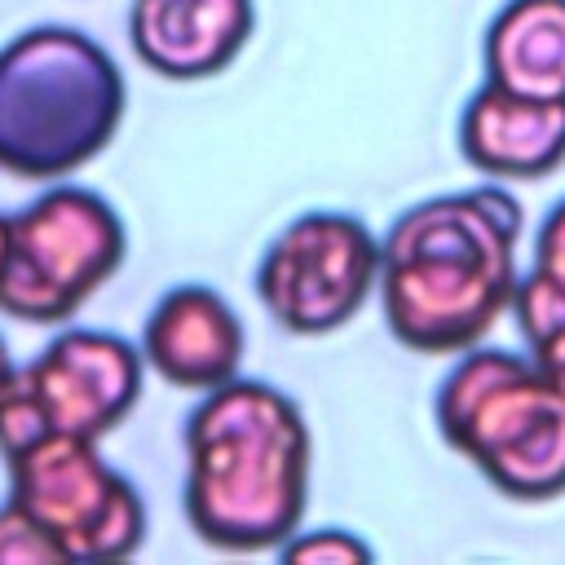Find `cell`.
I'll return each instance as SVG.
<instances>
[{"instance_id": "3957f363", "label": "cell", "mask_w": 565, "mask_h": 565, "mask_svg": "<svg viewBox=\"0 0 565 565\" xmlns=\"http://www.w3.org/2000/svg\"><path fill=\"white\" fill-rule=\"evenodd\" d=\"M124 119V75L75 26H31L0 49V172L62 181L97 159Z\"/></svg>"}, {"instance_id": "7c38bea8", "label": "cell", "mask_w": 565, "mask_h": 565, "mask_svg": "<svg viewBox=\"0 0 565 565\" xmlns=\"http://www.w3.org/2000/svg\"><path fill=\"white\" fill-rule=\"evenodd\" d=\"M486 79L565 102V0H508L486 26Z\"/></svg>"}, {"instance_id": "277c9868", "label": "cell", "mask_w": 565, "mask_h": 565, "mask_svg": "<svg viewBox=\"0 0 565 565\" xmlns=\"http://www.w3.org/2000/svg\"><path fill=\"white\" fill-rule=\"evenodd\" d=\"M437 428L499 494L543 503L565 494V393L534 358L463 349L437 388Z\"/></svg>"}, {"instance_id": "5b68a950", "label": "cell", "mask_w": 565, "mask_h": 565, "mask_svg": "<svg viewBox=\"0 0 565 565\" xmlns=\"http://www.w3.org/2000/svg\"><path fill=\"white\" fill-rule=\"evenodd\" d=\"M124 221L84 185H49L35 203L9 216V252L0 269V313L57 327L119 269Z\"/></svg>"}, {"instance_id": "7a4b0ae2", "label": "cell", "mask_w": 565, "mask_h": 565, "mask_svg": "<svg viewBox=\"0 0 565 565\" xmlns=\"http://www.w3.org/2000/svg\"><path fill=\"white\" fill-rule=\"evenodd\" d=\"M309 424L265 380H225L185 419V516L221 552L282 547L309 503Z\"/></svg>"}, {"instance_id": "4fadbf2b", "label": "cell", "mask_w": 565, "mask_h": 565, "mask_svg": "<svg viewBox=\"0 0 565 565\" xmlns=\"http://www.w3.org/2000/svg\"><path fill=\"white\" fill-rule=\"evenodd\" d=\"M512 313L525 344L565 322V199L543 216L534 234V265L525 278H516Z\"/></svg>"}, {"instance_id": "6da1fadb", "label": "cell", "mask_w": 565, "mask_h": 565, "mask_svg": "<svg viewBox=\"0 0 565 565\" xmlns=\"http://www.w3.org/2000/svg\"><path fill=\"white\" fill-rule=\"evenodd\" d=\"M521 203L477 185L406 207L380 238V309L415 353H463L512 309Z\"/></svg>"}, {"instance_id": "8fae6325", "label": "cell", "mask_w": 565, "mask_h": 565, "mask_svg": "<svg viewBox=\"0 0 565 565\" xmlns=\"http://www.w3.org/2000/svg\"><path fill=\"white\" fill-rule=\"evenodd\" d=\"M252 35V0H132L128 40L163 79L221 75Z\"/></svg>"}, {"instance_id": "5bb4252c", "label": "cell", "mask_w": 565, "mask_h": 565, "mask_svg": "<svg viewBox=\"0 0 565 565\" xmlns=\"http://www.w3.org/2000/svg\"><path fill=\"white\" fill-rule=\"evenodd\" d=\"M66 561L57 539L18 503L0 508V565H53Z\"/></svg>"}, {"instance_id": "ba28073f", "label": "cell", "mask_w": 565, "mask_h": 565, "mask_svg": "<svg viewBox=\"0 0 565 565\" xmlns=\"http://www.w3.org/2000/svg\"><path fill=\"white\" fill-rule=\"evenodd\" d=\"M380 278V238L349 212H305L265 247L256 296L291 335L344 327Z\"/></svg>"}, {"instance_id": "2e32d148", "label": "cell", "mask_w": 565, "mask_h": 565, "mask_svg": "<svg viewBox=\"0 0 565 565\" xmlns=\"http://www.w3.org/2000/svg\"><path fill=\"white\" fill-rule=\"evenodd\" d=\"M530 358L539 362V371L565 393V322L556 327V331H547V335H539L534 344H530Z\"/></svg>"}, {"instance_id": "52a82bcc", "label": "cell", "mask_w": 565, "mask_h": 565, "mask_svg": "<svg viewBox=\"0 0 565 565\" xmlns=\"http://www.w3.org/2000/svg\"><path fill=\"white\" fill-rule=\"evenodd\" d=\"M141 371V349H132L124 335L93 327L62 331L44 353L18 366L13 393L0 411V450L44 433L102 441L137 406Z\"/></svg>"}, {"instance_id": "9c48e42d", "label": "cell", "mask_w": 565, "mask_h": 565, "mask_svg": "<svg viewBox=\"0 0 565 565\" xmlns=\"http://www.w3.org/2000/svg\"><path fill=\"white\" fill-rule=\"evenodd\" d=\"M247 335L230 300L212 287H172L141 327V362L172 388L207 393L238 375Z\"/></svg>"}, {"instance_id": "8992f818", "label": "cell", "mask_w": 565, "mask_h": 565, "mask_svg": "<svg viewBox=\"0 0 565 565\" xmlns=\"http://www.w3.org/2000/svg\"><path fill=\"white\" fill-rule=\"evenodd\" d=\"M9 503L31 512L66 552V561H119L146 539V503L128 477H119L93 437L44 433L13 450Z\"/></svg>"}, {"instance_id": "e0dca14e", "label": "cell", "mask_w": 565, "mask_h": 565, "mask_svg": "<svg viewBox=\"0 0 565 565\" xmlns=\"http://www.w3.org/2000/svg\"><path fill=\"white\" fill-rule=\"evenodd\" d=\"M13 380H18V362H13L9 344L0 340V411H4V402H9V393H13Z\"/></svg>"}, {"instance_id": "ac0fdd59", "label": "cell", "mask_w": 565, "mask_h": 565, "mask_svg": "<svg viewBox=\"0 0 565 565\" xmlns=\"http://www.w3.org/2000/svg\"><path fill=\"white\" fill-rule=\"evenodd\" d=\"M4 252H9V216H0V269H4Z\"/></svg>"}, {"instance_id": "9a60e30c", "label": "cell", "mask_w": 565, "mask_h": 565, "mask_svg": "<svg viewBox=\"0 0 565 565\" xmlns=\"http://www.w3.org/2000/svg\"><path fill=\"white\" fill-rule=\"evenodd\" d=\"M287 561H309V565H366L371 561V547L349 534V530H309V534H291L282 547H278Z\"/></svg>"}, {"instance_id": "30bf717a", "label": "cell", "mask_w": 565, "mask_h": 565, "mask_svg": "<svg viewBox=\"0 0 565 565\" xmlns=\"http://www.w3.org/2000/svg\"><path fill=\"white\" fill-rule=\"evenodd\" d=\"M459 150L494 181H539L565 163V102L486 79L459 115Z\"/></svg>"}]
</instances>
